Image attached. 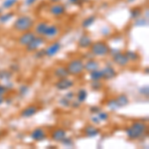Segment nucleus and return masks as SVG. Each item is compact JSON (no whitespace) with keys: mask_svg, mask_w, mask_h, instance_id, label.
Masks as SVG:
<instances>
[{"mask_svg":"<svg viewBox=\"0 0 149 149\" xmlns=\"http://www.w3.org/2000/svg\"><path fill=\"white\" fill-rule=\"evenodd\" d=\"M124 132H125L127 138L129 140L132 141L140 140L147 133V124L143 121L135 120L131 122L128 126L125 127Z\"/></svg>","mask_w":149,"mask_h":149,"instance_id":"1","label":"nucleus"},{"mask_svg":"<svg viewBox=\"0 0 149 149\" xmlns=\"http://www.w3.org/2000/svg\"><path fill=\"white\" fill-rule=\"evenodd\" d=\"M35 23L36 20L32 16L28 15V14H21L16 18H14L13 24H12V29L16 33L27 32V31L33 30Z\"/></svg>","mask_w":149,"mask_h":149,"instance_id":"2","label":"nucleus"},{"mask_svg":"<svg viewBox=\"0 0 149 149\" xmlns=\"http://www.w3.org/2000/svg\"><path fill=\"white\" fill-rule=\"evenodd\" d=\"M88 50H90V52L92 53L93 57L98 59V58H105L109 56L110 47L107 42L103 40H98L95 41V42H93L92 46Z\"/></svg>","mask_w":149,"mask_h":149,"instance_id":"3","label":"nucleus"},{"mask_svg":"<svg viewBox=\"0 0 149 149\" xmlns=\"http://www.w3.org/2000/svg\"><path fill=\"white\" fill-rule=\"evenodd\" d=\"M66 68L68 70L70 76H81L85 72V60L81 58H74L68 62Z\"/></svg>","mask_w":149,"mask_h":149,"instance_id":"4","label":"nucleus"},{"mask_svg":"<svg viewBox=\"0 0 149 149\" xmlns=\"http://www.w3.org/2000/svg\"><path fill=\"white\" fill-rule=\"evenodd\" d=\"M100 70L102 73V79L105 81H112L117 77V71L114 68L112 62H107L102 68H100Z\"/></svg>","mask_w":149,"mask_h":149,"instance_id":"5","label":"nucleus"},{"mask_svg":"<svg viewBox=\"0 0 149 149\" xmlns=\"http://www.w3.org/2000/svg\"><path fill=\"white\" fill-rule=\"evenodd\" d=\"M76 85V81L72 79L68 78H64V79H59L54 83V86L57 91L59 92H67L69 90H72Z\"/></svg>","mask_w":149,"mask_h":149,"instance_id":"6","label":"nucleus"},{"mask_svg":"<svg viewBox=\"0 0 149 149\" xmlns=\"http://www.w3.org/2000/svg\"><path fill=\"white\" fill-rule=\"evenodd\" d=\"M49 14L54 18H61L67 14V8L62 2L60 3H52L48 9Z\"/></svg>","mask_w":149,"mask_h":149,"instance_id":"7","label":"nucleus"},{"mask_svg":"<svg viewBox=\"0 0 149 149\" xmlns=\"http://www.w3.org/2000/svg\"><path fill=\"white\" fill-rule=\"evenodd\" d=\"M49 137V133L44 127H35L32 131L30 132L31 140L35 142H43Z\"/></svg>","mask_w":149,"mask_h":149,"instance_id":"8","label":"nucleus"},{"mask_svg":"<svg viewBox=\"0 0 149 149\" xmlns=\"http://www.w3.org/2000/svg\"><path fill=\"white\" fill-rule=\"evenodd\" d=\"M46 42H47V40L45 39L44 37L36 35V37L34 38V39L31 41L27 46L25 47V50L28 53H34L35 51H37V50L41 49V48L46 44Z\"/></svg>","mask_w":149,"mask_h":149,"instance_id":"9","label":"nucleus"},{"mask_svg":"<svg viewBox=\"0 0 149 149\" xmlns=\"http://www.w3.org/2000/svg\"><path fill=\"white\" fill-rule=\"evenodd\" d=\"M62 49H63V45L60 41H53L45 48V54L48 58H54L62 51Z\"/></svg>","mask_w":149,"mask_h":149,"instance_id":"10","label":"nucleus"},{"mask_svg":"<svg viewBox=\"0 0 149 149\" xmlns=\"http://www.w3.org/2000/svg\"><path fill=\"white\" fill-rule=\"evenodd\" d=\"M61 31L62 29L59 25H57V24H49L43 37L47 41H53L61 34Z\"/></svg>","mask_w":149,"mask_h":149,"instance_id":"11","label":"nucleus"},{"mask_svg":"<svg viewBox=\"0 0 149 149\" xmlns=\"http://www.w3.org/2000/svg\"><path fill=\"white\" fill-rule=\"evenodd\" d=\"M40 107L37 104H29L27 107H25L24 109L20 111V116L24 119H29L32 118L33 116H35L36 114L39 112Z\"/></svg>","mask_w":149,"mask_h":149,"instance_id":"12","label":"nucleus"},{"mask_svg":"<svg viewBox=\"0 0 149 149\" xmlns=\"http://www.w3.org/2000/svg\"><path fill=\"white\" fill-rule=\"evenodd\" d=\"M93 39L91 37V35L86 34H81L80 36V38L78 39V42H77V46L80 50H83V51H88V49L91 48L93 44Z\"/></svg>","mask_w":149,"mask_h":149,"instance_id":"13","label":"nucleus"},{"mask_svg":"<svg viewBox=\"0 0 149 149\" xmlns=\"http://www.w3.org/2000/svg\"><path fill=\"white\" fill-rule=\"evenodd\" d=\"M36 37V34L34 33L33 30H30V31H27V32H23V33H20L19 35L18 39H17V43L20 47H23L25 48L29 43L31 42L34 38Z\"/></svg>","mask_w":149,"mask_h":149,"instance_id":"14","label":"nucleus"},{"mask_svg":"<svg viewBox=\"0 0 149 149\" xmlns=\"http://www.w3.org/2000/svg\"><path fill=\"white\" fill-rule=\"evenodd\" d=\"M111 62H112V64H114L115 66L119 67V68H125V67H127L130 64L123 51H120L119 53H117L116 55L112 56Z\"/></svg>","mask_w":149,"mask_h":149,"instance_id":"15","label":"nucleus"},{"mask_svg":"<svg viewBox=\"0 0 149 149\" xmlns=\"http://www.w3.org/2000/svg\"><path fill=\"white\" fill-rule=\"evenodd\" d=\"M68 135V132L63 127H56L53 130L50 132V138L52 139L54 142L60 143L62 140H63L64 137Z\"/></svg>","mask_w":149,"mask_h":149,"instance_id":"16","label":"nucleus"},{"mask_svg":"<svg viewBox=\"0 0 149 149\" xmlns=\"http://www.w3.org/2000/svg\"><path fill=\"white\" fill-rule=\"evenodd\" d=\"M100 129L93 124H86L83 129V134L86 138H95L100 135Z\"/></svg>","mask_w":149,"mask_h":149,"instance_id":"17","label":"nucleus"},{"mask_svg":"<svg viewBox=\"0 0 149 149\" xmlns=\"http://www.w3.org/2000/svg\"><path fill=\"white\" fill-rule=\"evenodd\" d=\"M100 63L97 58H92V59L85 60V72L91 73L93 71L100 69Z\"/></svg>","mask_w":149,"mask_h":149,"instance_id":"18","label":"nucleus"},{"mask_svg":"<svg viewBox=\"0 0 149 149\" xmlns=\"http://www.w3.org/2000/svg\"><path fill=\"white\" fill-rule=\"evenodd\" d=\"M53 77L56 80H59V79L68 78V77H70V74L66 68V66H57L56 68L53 70Z\"/></svg>","mask_w":149,"mask_h":149,"instance_id":"19","label":"nucleus"},{"mask_svg":"<svg viewBox=\"0 0 149 149\" xmlns=\"http://www.w3.org/2000/svg\"><path fill=\"white\" fill-rule=\"evenodd\" d=\"M49 22L48 21H39V22L35 23L34 27H33V31L36 35L38 36H44L45 31H46L47 27L49 26Z\"/></svg>","mask_w":149,"mask_h":149,"instance_id":"20","label":"nucleus"},{"mask_svg":"<svg viewBox=\"0 0 149 149\" xmlns=\"http://www.w3.org/2000/svg\"><path fill=\"white\" fill-rule=\"evenodd\" d=\"M15 18V12L8 10L7 12H3L2 14H0V24L2 25H5L8 24L9 22L14 20Z\"/></svg>","mask_w":149,"mask_h":149,"instance_id":"21","label":"nucleus"},{"mask_svg":"<svg viewBox=\"0 0 149 149\" xmlns=\"http://www.w3.org/2000/svg\"><path fill=\"white\" fill-rule=\"evenodd\" d=\"M114 98H115L117 104H118V107H120V109L126 107L127 105L129 104V102H130L129 97L126 95V93H120V95H117Z\"/></svg>","mask_w":149,"mask_h":149,"instance_id":"22","label":"nucleus"},{"mask_svg":"<svg viewBox=\"0 0 149 149\" xmlns=\"http://www.w3.org/2000/svg\"><path fill=\"white\" fill-rule=\"evenodd\" d=\"M124 54L126 55L127 59H128L129 63H138L140 61L141 57L137 51H133V50H125L123 51Z\"/></svg>","mask_w":149,"mask_h":149,"instance_id":"23","label":"nucleus"},{"mask_svg":"<svg viewBox=\"0 0 149 149\" xmlns=\"http://www.w3.org/2000/svg\"><path fill=\"white\" fill-rule=\"evenodd\" d=\"M88 97V91L85 88H80L78 91L76 92V100L79 102H81L83 104L84 102H86V100Z\"/></svg>","mask_w":149,"mask_h":149,"instance_id":"24","label":"nucleus"},{"mask_svg":"<svg viewBox=\"0 0 149 149\" xmlns=\"http://www.w3.org/2000/svg\"><path fill=\"white\" fill-rule=\"evenodd\" d=\"M97 16L95 15V14H92V15H88L86 16V17L85 19H83V21H81V26L83 29H88L91 28L92 26L93 25V24L95 23V21H97Z\"/></svg>","mask_w":149,"mask_h":149,"instance_id":"25","label":"nucleus"},{"mask_svg":"<svg viewBox=\"0 0 149 149\" xmlns=\"http://www.w3.org/2000/svg\"><path fill=\"white\" fill-rule=\"evenodd\" d=\"M13 73L9 69H2L0 70V83H5V81H11L13 78Z\"/></svg>","mask_w":149,"mask_h":149,"instance_id":"26","label":"nucleus"},{"mask_svg":"<svg viewBox=\"0 0 149 149\" xmlns=\"http://www.w3.org/2000/svg\"><path fill=\"white\" fill-rule=\"evenodd\" d=\"M129 18L131 19L132 21L135 20V19L139 18L140 16H142V9H141V7L139 6H133L131 7L130 9H129Z\"/></svg>","mask_w":149,"mask_h":149,"instance_id":"27","label":"nucleus"},{"mask_svg":"<svg viewBox=\"0 0 149 149\" xmlns=\"http://www.w3.org/2000/svg\"><path fill=\"white\" fill-rule=\"evenodd\" d=\"M149 24V19H146L143 16H140L139 18L133 20V27L136 28H147Z\"/></svg>","mask_w":149,"mask_h":149,"instance_id":"28","label":"nucleus"},{"mask_svg":"<svg viewBox=\"0 0 149 149\" xmlns=\"http://www.w3.org/2000/svg\"><path fill=\"white\" fill-rule=\"evenodd\" d=\"M105 107H107V109H109V111H117V110L120 109V107H118V104H117L114 97L109 98V100H107V102H105Z\"/></svg>","mask_w":149,"mask_h":149,"instance_id":"29","label":"nucleus"},{"mask_svg":"<svg viewBox=\"0 0 149 149\" xmlns=\"http://www.w3.org/2000/svg\"><path fill=\"white\" fill-rule=\"evenodd\" d=\"M30 86L27 85V84H22V85L19 86L18 88V95L20 97H26L30 93Z\"/></svg>","mask_w":149,"mask_h":149,"instance_id":"30","label":"nucleus"},{"mask_svg":"<svg viewBox=\"0 0 149 149\" xmlns=\"http://www.w3.org/2000/svg\"><path fill=\"white\" fill-rule=\"evenodd\" d=\"M90 88L91 91H93V92L98 93L102 91V88H104V85H103L102 81H91Z\"/></svg>","mask_w":149,"mask_h":149,"instance_id":"31","label":"nucleus"},{"mask_svg":"<svg viewBox=\"0 0 149 149\" xmlns=\"http://www.w3.org/2000/svg\"><path fill=\"white\" fill-rule=\"evenodd\" d=\"M88 79H90V81H103L102 70L98 69L88 73Z\"/></svg>","mask_w":149,"mask_h":149,"instance_id":"32","label":"nucleus"},{"mask_svg":"<svg viewBox=\"0 0 149 149\" xmlns=\"http://www.w3.org/2000/svg\"><path fill=\"white\" fill-rule=\"evenodd\" d=\"M19 0H3L1 4V7L4 10H11L18 4Z\"/></svg>","mask_w":149,"mask_h":149,"instance_id":"33","label":"nucleus"},{"mask_svg":"<svg viewBox=\"0 0 149 149\" xmlns=\"http://www.w3.org/2000/svg\"><path fill=\"white\" fill-rule=\"evenodd\" d=\"M71 102L72 100H70L69 98H67L66 97L63 95L61 98H59L58 104H59L61 107H63V109H70V107H71Z\"/></svg>","mask_w":149,"mask_h":149,"instance_id":"34","label":"nucleus"},{"mask_svg":"<svg viewBox=\"0 0 149 149\" xmlns=\"http://www.w3.org/2000/svg\"><path fill=\"white\" fill-rule=\"evenodd\" d=\"M61 145H63L64 147H73V146L74 145V139L72 138V137H70V136L67 135L66 137H64L63 138V140L61 141Z\"/></svg>","mask_w":149,"mask_h":149,"instance_id":"35","label":"nucleus"},{"mask_svg":"<svg viewBox=\"0 0 149 149\" xmlns=\"http://www.w3.org/2000/svg\"><path fill=\"white\" fill-rule=\"evenodd\" d=\"M97 117L100 118V122H107L109 120V111H105V110H100L98 113H97Z\"/></svg>","mask_w":149,"mask_h":149,"instance_id":"36","label":"nucleus"},{"mask_svg":"<svg viewBox=\"0 0 149 149\" xmlns=\"http://www.w3.org/2000/svg\"><path fill=\"white\" fill-rule=\"evenodd\" d=\"M138 93L140 95H142L143 97H146L148 98V95H149V86L148 85H144L138 88Z\"/></svg>","mask_w":149,"mask_h":149,"instance_id":"37","label":"nucleus"},{"mask_svg":"<svg viewBox=\"0 0 149 149\" xmlns=\"http://www.w3.org/2000/svg\"><path fill=\"white\" fill-rule=\"evenodd\" d=\"M100 33L102 37H109V36L112 34V30L109 26H103V27L100 28Z\"/></svg>","mask_w":149,"mask_h":149,"instance_id":"38","label":"nucleus"},{"mask_svg":"<svg viewBox=\"0 0 149 149\" xmlns=\"http://www.w3.org/2000/svg\"><path fill=\"white\" fill-rule=\"evenodd\" d=\"M46 57V54H45V49H39L37 50V51L34 52V55H33V58H34L35 60H42L44 59V58Z\"/></svg>","mask_w":149,"mask_h":149,"instance_id":"39","label":"nucleus"},{"mask_svg":"<svg viewBox=\"0 0 149 149\" xmlns=\"http://www.w3.org/2000/svg\"><path fill=\"white\" fill-rule=\"evenodd\" d=\"M102 109V107H100V105L95 104V105H92V107H90V109H88V111L91 112V114H97Z\"/></svg>","mask_w":149,"mask_h":149,"instance_id":"40","label":"nucleus"},{"mask_svg":"<svg viewBox=\"0 0 149 149\" xmlns=\"http://www.w3.org/2000/svg\"><path fill=\"white\" fill-rule=\"evenodd\" d=\"M20 69H21V67H20V65H19L18 63H12L10 66H9V70H10L13 74L20 72Z\"/></svg>","mask_w":149,"mask_h":149,"instance_id":"41","label":"nucleus"},{"mask_svg":"<svg viewBox=\"0 0 149 149\" xmlns=\"http://www.w3.org/2000/svg\"><path fill=\"white\" fill-rule=\"evenodd\" d=\"M90 120L91 122H92V124H93V125H100L102 122H100V118L97 117V114H92V116H91V118H90Z\"/></svg>","mask_w":149,"mask_h":149,"instance_id":"42","label":"nucleus"},{"mask_svg":"<svg viewBox=\"0 0 149 149\" xmlns=\"http://www.w3.org/2000/svg\"><path fill=\"white\" fill-rule=\"evenodd\" d=\"M81 103L79 102L78 100H76V98H74L73 100L71 102V107H70V109H79L81 107Z\"/></svg>","mask_w":149,"mask_h":149,"instance_id":"43","label":"nucleus"},{"mask_svg":"<svg viewBox=\"0 0 149 149\" xmlns=\"http://www.w3.org/2000/svg\"><path fill=\"white\" fill-rule=\"evenodd\" d=\"M64 97H66L67 98H69L70 100H73L74 97H76V92H74V91H67V93L64 95Z\"/></svg>","mask_w":149,"mask_h":149,"instance_id":"44","label":"nucleus"},{"mask_svg":"<svg viewBox=\"0 0 149 149\" xmlns=\"http://www.w3.org/2000/svg\"><path fill=\"white\" fill-rule=\"evenodd\" d=\"M4 86H5V88H7V91L8 92H10V91H13L14 88H15V85H14V83L12 81H5V83H3Z\"/></svg>","mask_w":149,"mask_h":149,"instance_id":"45","label":"nucleus"},{"mask_svg":"<svg viewBox=\"0 0 149 149\" xmlns=\"http://www.w3.org/2000/svg\"><path fill=\"white\" fill-rule=\"evenodd\" d=\"M8 93V91L5 88L3 83H0V97H5V95Z\"/></svg>","mask_w":149,"mask_h":149,"instance_id":"46","label":"nucleus"},{"mask_svg":"<svg viewBox=\"0 0 149 149\" xmlns=\"http://www.w3.org/2000/svg\"><path fill=\"white\" fill-rule=\"evenodd\" d=\"M39 0H24V6L26 7H32L34 6Z\"/></svg>","mask_w":149,"mask_h":149,"instance_id":"47","label":"nucleus"},{"mask_svg":"<svg viewBox=\"0 0 149 149\" xmlns=\"http://www.w3.org/2000/svg\"><path fill=\"white\" fill-rule=\"evenodd\" d=\"M85 0H68V2L72 5H74V6H80L81 4L84 3Z\"/></svg>","mask_w":149,"mask_h":149,"instance_id":"48","label":"nucleus"},{"mask_svg":"<svg viewBox=\"0 0 149 149\" xmlns=\"http://www.w3.org/2000/svg\"><path fill=\"white\" fill-rule=\"evenodd\" d=\"M4 103L7 105H11L12 103H13V98L12 97H5V100H4Z\"/></svg>","mask_w":149,"mask_h":149,"instance_id":"49","label":"nucleus"},{"mask_svg":"<svg viewBox=\"0 0 149 149\" xmlns=\"http://www.w3.org/2000/svg\"><path fill=\"white\" fill-rule=\"evenodd\" d=\"M92 58H95L92 55V53H91L90 51L88 52H86V53H85V59L86 60H88V59H92Z\"/></svg>","mask_w":149,"mask_h":149,"instance_id":"50","label":"nucleus"},{"mask_svg":"<svg viewBox=\"0 0 149 149\" xmlns=\"http://www.w3.org/2000/svg\"><path fill=\"white\" fill-rule=\"evenodd\" d=\"M142 16L145 17L146 19H149V10L148 8H146V10H144V12H142Z\"/></svg>","mask_w":149,"mask_h":149,"instance_id":"51","label":"nucleus"},{"mask_svg":"<svg viewBox=\"0 0 149 149\" xmlns=\"http://www.w3.org/2000/svg\"><path fill=\"white\" fill-rule=\"evenodd\" d=\"M49 2H51V3H60V2H62L63 0H48Z\"/></svg>","mask_w":149,"mask_h":149,"instance_id":"52","label":"nucleus"},{"mask_svg":"<svg viewBox=\"0 0 149 149\" xmlns=\"http://www.w3.org/2000/svg\"><path fill=\"white\" fill-rule=\"evenodd\" d=\"M4 100H5V97H0V107L4 104Z\"/></svg>","mask_w":149,"mask_h":149,"instance_id":"53","label":"nucleus"},{"mask_svg":"<svg viewBox=\"0 0 149 149\" xmlns=\"http://www.w3.org/2000/svg\"><path fill=\"white\" fill-rule=\"evenodd\" d=\"M137 0H126V2L128 4H132V3H134V2H136Z\"/></svg>","mask_w":149,"mask_h":149,"instance_id":"54","label":"nucleus"},{"mask_svg":"<svg viewBox=\"0 0 149 149\" xmlns=\"http://www.w3.org/2000/svg\"><path fill=\"white\" fill-rule=\"evenodd\" d=\"M144 73H145L146 74H148V73H149V70H148V68H145V70H144Z\"/></svg>","mask_w":149,"mask_h":149,"instance_id":"55","label":"nucleus"},{"mask_svg":"<svg viewBox=\"0 0 149 149\" xmlns=\"http://www.w3.org/2000/svg\"><path fill=\"white\" fill-rule=\"evenodd\" d=\"M3 12H4V9L2 8L1 6H0V14H2V13H3Z\"/></svg>","mask_w":149,"mask_h":149,"instance_id":"56","label":"nucleus"}]
</instances>
